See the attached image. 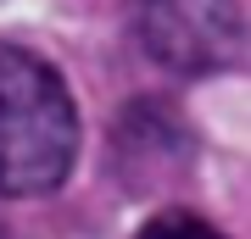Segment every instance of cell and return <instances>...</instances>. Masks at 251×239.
I'll return each instance as SVG.
<instances>
[{
  "mask_svg": "<svg viewBox=\"0 0 251 239\" xmlns=\"http://www.w3.org/2000/svg\"><path fill=\"white\" fill-rule=\"evenodd\" d=\"M190 156H196V139L168 100H134L112 123V173L134 195L179 184L190 173Z\"/></svg>",
  "mask_w": 251,
  "mask_h": 239,
  "instance_id": "3957f363",
  "label": "cell"
},
{
  "mask_svg": "<svg viewBox=\"0 0 251 239\" xmlns=\"http://www.w3.org/2000/svg\"><path fill=\"white\" fill-rule=\"evenodd\" d=\"M134 239H229V234H224V228H212L206 217H190V212H162V217H151V222H145Z\"/></svg>",
  "mask_w": 251,
  "mask_h": 239,
  "instance_id": "277c9868",
  "label": "cell"
},
{
  "mask_svg": "<svg viewBox=\"0 0 251 239\" xmlns=\"http://www.w3.org/2000/svg\"><path fill=\"white\" fill-rule=\"evenodd\" d=\"M134 28L145 56L168 72H184V78L229 72L246 56L240 0H140Z\"/></svg>",
  "mask_w": 251,
  "mask_h": 239,
  "instance_id": "7a4b0ae2",
  "label": "cell"
},
{
  "mask_svg": "<svg viewBox=\"0 0 251 239\" xmlns=\"http://www.w3.org/2000/svg\"><path fill=\"white\" fill-rule=\"evenodd\" d=\"M78 156V106L45 56L0 39V195H50Z\"/></svg>",
  "mask_w": 251,
  "mask_h": 239,
  "instance_id": "6da1fadb",
  "label": "cell"
}]
</instances>
